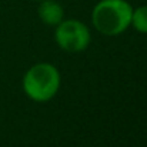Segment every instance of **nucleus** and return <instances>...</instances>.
<instances>
[{
  "label": "nucleus",
  "mask_w": 147,
  "mask_h": 147,
  "mask_svg": "<svg viewBox=\"0 0 147 147\" xmlns=\"http://www.w3.org/2000/svg\"><path fill=\"white\" fill-rule=\"evenodd\" d=\"M133 7L126 0H100L93 7L92 23L104 36H119L131 26Z\"/></svg>",
  "instance_id": "f257e3e1"
},
{
  "label": "nucleus",
  "mask_w": 147,
  "mask_h": 147,
  "mask_svg": "<svg viewBox=\"0 0 147 147\" xmlns=\"http://www.w3.org/2000/svg\"><path fill=\"white\" fill-rule=\"evenodd\" d=\"M60 87V73L51 63H36L23 76L26 96L37 103H46L54 97Z\"/></svg>",
  "instance_id": "f03ea898"
},
{
  "label": "nucleus",
  "mask_w": 147,
  "mask_h": 147,
  "mask_svg": "<svg viewBox=\"0 0 147 147\" xmlns=\"http://www.w3.org/2000/svg\"><path fill=\"white\" fill-rule=\"evenodd\" d=\"M90 39L92 34L89 27L83 22L74 19L61 20L54 30V40L57 46L69 53H79L87 49Z\"/></svg>",
  "instance_id": "7ed1b4c3"
},
{
  "label": "nucleus",
  "mask_w": 147,
  "mask_h": 147,
  "mask_svg": "<svg viewBox=\"0 0 147 147\" xmlns=\"http://www.w3.org/2000/svg\"><path fill=\"white\" fill-rule=\"evenodd\" d=\"M39 19L47 26H57L64 20V9L56 0H40L37 7Z\"/></svg>",
  "instance_id": "20e7f679"
},
{
  "label": "nucleus",
  "mask_w": 147,
  "mask_h": 147,
  "mask_svg": "<svg viewBox=\"0 0 147 147\" xmlns=\"http://www.w3.org/2000/svg\"><path fill=\"white\" fill-rule=\"evenodd\" d=\"M131 26L139 32L147 34V4L139 6L133 10L131 14Z\"/></svg>",
  "instance_id": "39448f33"
},
{
  "label": "nucleus",
  "mask_w": 147,
  "mask_h": 147,
  "mask_svg": "<svg viewBox=\"0 0 147 147\" xmlns=\"http://www.w3.org/2000/svg\"><path fill=\"white\" fill-rule=\"evenodd\" d=\"M39 1H40V0H39Z\"/></svg>",
  "instance_id": "423d86ee"
}]
</instances>
